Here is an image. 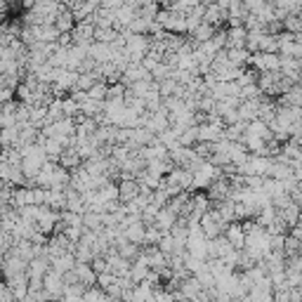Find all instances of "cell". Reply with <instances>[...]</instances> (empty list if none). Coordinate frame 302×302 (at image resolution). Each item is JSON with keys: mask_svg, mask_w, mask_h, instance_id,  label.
Listing matches in <instances>:
<instances>
[{"mask_svg": "<svg viewBox=\"0 0 302 302\" xmlns=\"http://www.w3.org/2000/svg\"><path fill=\"white\" fill-rule=\"evenodd\" d=\"M215 26H210V24H206V21H203V24L199 26V29H196V31H194V38L199 40V43H210L212 38H215Z\"/></svg>", "mask_w": 302, "mask_h": 302, "instance_id": "1", "label": "cell"}, {"mask_svg": "<svg viewBox=\"0 0 302 302\" xmlns=\"http://www.w3.org/2000/svg\"><path fill=\"white\" fill-rule=\"evenodd\" d=\"M137 196V184L135 182H125V184L121 186V199L123 201H130Z\"/></svg>", "mask_w": 302, "mask_h": 302, "instance_id": "2", "label": "cell"}, {"mask_svg": "<svg viewBox=\"0 0 302 302\" xmlns=\"http://www.w3.org/2000/svg\"><path fill=\"white\" fill-rule=\"evenodd\" d=\"M267 7V0H245V10L251 14H260Z\"/></svg>", "mask_w": 302, "mask_h": 302, "instance_id": "3", "label": "cell"}, {"mask_svg": "<svg viewBox=\"0 0 302 302\" xmlns=\"http://www.w3.org/2000/svg\"><path fill=\"white\" fill-rule=\"evenodd\" d=\"M99 3H102L104 10H114V12H118L125 5V0H99Z\"/></svg>", "mask_w": 302, "mask_h": 302, "instance_id": "4", "label": "cell"}]
</instances>
